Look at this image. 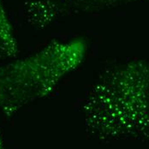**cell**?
Returning a JSON list of instances; mask_svg holds the SVG:
<instances>
[{
  "mask_svg": "<svg viewBox=\"0 0 149 149\" xmlns=\"http://www.w3.org/2000/svg\"><path fill=\"white\" fill-rule=\"evenodd\" d=\"M18 53V44L12 24L4 9L3 0H0V63L13 60Z\"/></svg>",
  "mask_w": 149,
  "mask_h": 149,
  "instance_id": "cell-3",
  "label": "cell"
},
{
  "mask_svg": "<svg viewBox=\"0 0 149 149\" xmlns=\"http://www.w3.org/2000/svg\"><path fill=\"white\" fill-rule=\"evenodd\" d=\"M0 149H5L4 148V144H3V141L2 138V135L0 134Z\"/></svg>",
  "mask_w": 149,
  "mask_h": 149,
  "instance_id": "cell-4",
  "label": "cell"
},
{
  "mask_svg": "<svg viewBox=\"0 0 149 149\" xmlns=\"http://www.w3.org/2000/svg\"><path fill=\"white\" fill-rule=\"evenodd\" d=\"M84 40H53L40 51L0 66V110L12 116L52 93L84 61Z\"/></svg>",
  "mask_w": 149,
  "mask_h": 149,
  "instance_id": "cell-2",
  "label": "cell"
},
{
  "mask_svg": "<svg viewBox=\"0 0 149 149\" xmlns=\"http://www.w3.org/2000/svg\"><path fill=\"white\" fill-rule=\"evenodd\" d=\"M82 114L87 133L99 141L149 139V63L132 62L101 74Z\"/></svg>",
  "mask_w": 149,
  "mask_h": 149,
  "instance_id": "cell-1",
  "label": "cell"
}]
</instances>
